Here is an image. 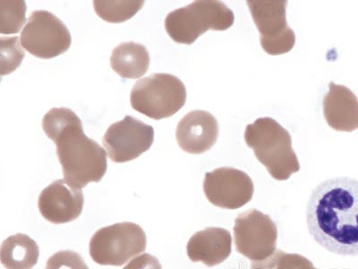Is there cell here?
I'll list each match as a JSON object with an SVG mask.
<instances>
[{"instance_id":"cell-1","label":"cell","mask_w":358,"mask_h":269,"mask_svg":"<svg viewBox=\"0 0 358 269\" xmlns=\"http://www.w3.org/2000/svg\"><path fill=\"white\" fill-rule=\"evenodd\" d=\"M310 235L340 256L358 255V179L337 177L321 182L306 207Z\"/></svg>"},{"instance_id":"cell-2","label":"cell","mask_w":358,"mask_h":269,"mask_svg":"<svg viewBox=\"0 0 358 269\" xmlns=\"http://www.w3.org/2000/svg\"><path fill=\"white\" fill-rule=\"evenodd\" d=\"M43 129L57 145V156L64 179L71 187L100 182L106 174L108 153L96 141L85 136L80 118L70 109L53 108L43 120Z\"/></svg>"},{"instance_id":"cell-3","label":"cell","mask_w":358,"mask_h":269,"mask_svg":"<svg viewBox=\"0 0 358 269\" xmlns=\"http://www.w3.org/2000/svg\"><path fill=\"white\" fill-rule=\"evenodd\" d=\"M246 145L276 181H287L300 165L289 131L271 118H257L245 131Z\"/></svg>"},{"instance_id":"cell-4","label":"cell","mask_w":358,"mask_h":269,"mask_svg":"<svg viewBox=\"0 0 358 269\" xmlns=\"http://www.w3.org/2000/svg\"><path fill=\"white\" fill-rule=\"evenodd\" d=\"M234 21V13L223 2L199 0L169 13L165 28L176 43L191 45L207 31L228 30Z\"/></svg>"},{"instance_id":"cell-5","label":"cell","mask_w":358,"mask_h":269,"mask_svg":"<svg viewBox=\"0 0 358 269\" xmlns=\"http://www.w3.org/2000/svg\"><path fill=\"white\" fill-rule=\"evenodd\" d=\"M134 110L153 120L173 116L187 102L184 83L171 74H153L139 80L130 96Z\"/></svg>"},{"instance_id":"cell-6","label":"cell","mask_w":358,"mask_h":269,"mask_svg":"<svg viewBox=\"0 0 358 269\" xmlns=\"http://www.w3.org/2000/svg\"><path fill=\"white\" fill-rule=\"evenodd\" d=\"M147 237L138 224L122 222L98 230L89 244L90 256L99 265L120 267L145 252Z\"/></svg>"},{"instance_id":"cell-7","label":"cell","mask_w":358,"mask_h":269,"mask_svg":"<svg viewBox=\"0 0 358 269\" xmlns=\"http://www.w3.org/2000/svg\"><path fill=\"white\" fill-rule=\"evenodd\" d=\"M248 6L265 53L281 55L292 50L296 34L287 22L286 0H249Z\"/></svg>"},{"instance_id":"cell-8","label":"cell","mask_w":358,"mask_h":269,"mask_svg":"<svg viewBox=\"0 0 358 269\" xmlns=\"http://www.w3.org/2000/svg\"><path fill=\"white\" fill-rule=\"evenodd\" d=\"M71 34L56 15L45 11L31 13L21 33L22 47L40 59L49 60L69 50Z\"/></svg>"},{"instance_id":"cell-9","label":"cell","mask_w":358,"mask_h":269,"mask_svg":"<svg viewBox=\"0 0 358 269\" xmlns=\"http://www.w3.org/2000/svg\"><path fill=\"white\" fill-rule=\"evenodd\" d=\"M234 242L236 251L252 262H262L276 251L277 224L267 214L249 209L235 220Z\"/></svg>"},{"instance_id":"cell-10","label":"cell","mask_w":358,"mask_h":269,"mask_svg":"<svg viewBox=\"0 0 358 269\" xmlns=\"http://www.w3.org/2000/svg\"><path fill=\"white\" fill-rule=\"evenodd\" d=\"M155 140V130L132 116L112 124L103 137V146L111 161L127 163L148 151Z\"/></svg>"},{"instance_id":"cell-11","label":"cell","mask_w":358,"mask_h":269,"mask_svg":"<svg viewBox=\"0 0 358 269\" xmlns=\"http://www.w3.org/2000/svg\"><path fill=\"white\" fill-rule=\"evenodd\" d=\"M203 191L208 201L224 209H238L254 196L255 186L250 176L241 170L222 167L207 172Z\"/></svg>"},{"instance_id":"cell-12","label":"cell","mask_w":358,"mask_h":269,"mask_svg":"<svg viewBox=\"0 0 358 269\" xmlns=\"http://www.w3.org/2000/svg\"><path fill=\"white\" fill-rule=\"evenodd\" d=\"M84 193L71 187L65 179H57L40 194L38 207L44 219L54 224L73 222L84 208Z\"/></svg>"},{"instance_id":"cell-13","label":"cell","mask_w":358,"mask_h":269,"mask_svg":"<svg viewBox=\"0 0 358 269\" xmlns=\"http://www.w3.org/2000/svg\"><path fill=\"white\" fill-rule=\"evenodd\" d=\"M218 137V121L206 111H193L185 115L176 132L178 146L191 155L209 151L215 145Z\"/></svg>"},{"instance_id":"cell-14","label":"cell","mask_w":358,"mask_h":269,"mask_svg":"<svg viewBox=\"0 0 358 269\" xmlns=\"http://www.w3.org/2000/svg\"><path fill=\"white\" fill-rule=\"evenodd\" d=\"M232 237L228 230L208 227L191 237L187 245L188 258L212 268L225 261L231 254Z\"/></svg>"},{"instance_id":"cell-15","label":"cell","mask_w":358,"mask_h":269,"mask_svg":"<svg viewBox=\"0 0 358 269\" xmlns=\"http://www.w3.org/2000/svg\"><path fill=\"white\" fill-rule=\"evenodd\" d=\"M324 98V114L329 126L341 132L358 129V99L350 88L331 82Z\"/></svg>"},{"instance_id":"cell-16","label":"cell","mask_w":358,"mask_h":269,"mask_svg":"<svg viewBox=\"0 0 358 269\" xmlns=\"http://www.w3.org/2000/svg\"><path fill=\"white\" fill-rule=\"evenodd\" d=\"M112 69L121 78L136 79L142 78L148 71L150 55L145 45L123 43L112 51Z\"/></svg>"},{"instance_id":"cell-17","label":"cell","mask_w":358,"mask_h":269,"mask_svg":"<svg viewBox=\"0 0 358 269\" xmlns=\"http://www.w3.org/2000/svg\"><path fill=\"white\" fill-rule=\"evenodd\" d=\"M39 257V245L24 233L8 237L0 249V261L6 269H33Z\"/></svg>"},{"instance_id":"cell-18","label":"cell","mask_w":358,"mask_h":269,"mask_svg":"<svg viewBox=\"0 0 358 269\" xmlns=\"http://www.w3.org/2000/svg\"><path fill=\"white\" fill-rule=\"evenodd\" d=\"M145 5V1H110V0H96L94 1L95 12L104 21L118 24L132 18L136 13L141 11Z\"/></svg>"},{"instance_id":"cell-19","label":"cell","mask_w":358,"mask_h":269,"mask_svg":"<svg viewBox=\"0 0 358 269\" xmlns=\"http://www.w3.org/2000/svg\"><path fill=\"white\" fill-rule=\"evenodd\" d=\"M27 4L22 0H1L0 1V33L18 34L24 27Z\"/></svg>"},{"instance_id":"cell-20","label":"cell","mask_w":358,"mask_h":269,"mask_svg":"<svg viewBox=\"0 0 358 269\" xmlns=\"http://www.w3.org/2000/svg\"><path fill=\"white\" fill-rule=\"evenodd\" d=\"M18 36L0 38V75H9L17 69L24 59L25 53Z\"/></svg>"},{"instance_id":"cell-21","label":"cell","mask_w":358,"mask_h":269,"mask_svg":"<svg viewBox=\"0 0 358 269\" xmlns=\"http://www.w3.org/2000/svg\"><path fill=\"white\" fill-rule=\"evenodd\" d=\"M255 263L268 269H300L313 265L311 261L301 255L289 254L282 251H276L270 258Z\"/></svg>"},{"instance_id":"cell-22","label":"cell","mask_w":358,"mask_h":269,"mask_svg":"<svg viewBox=\"0 0 358 269\" xmlns=\"http://www.w3.org/2000/svg\"><path fill=\"white\" fill-rule=\"evenodd\" d=\"M45 269H90L81 254L73 251H60L48 259Z\"/></svg>"},{"instance_id":"cell-23","label":"cell","mask_w":358,"mask_h":269,"mask_svg":"<svg viewBox=\"0 0 358 269\" xmlns=\"http://www.w3.org/2000/svg\"><path fill=\"white\" fill-rule=\"evenodd\" d=\"M123 269H162L158 258L149 253L137 256Z\"/></svg>"},{"instance_id":"cell-24","label":"cell","mask_w":358,"mask_h":269,"mask_svg":"<svg viewBox=\"0 0 358 269\" xmlns=\"http://www.w3.org/2000/svg\"><path fill=\"white\" fill-rule=\"evenodd\" d=\"M251 269H268V268L262 267V265L255 263V262H252Z\"/></svg>"},{"instance_id":"cell-25","label":"cell","mask_w":358,"mask_h":269,"mask_svg":"<svg viewBox=\"0 0 358 269\" xmlns=\"http://www.w3.org/2000/svg\"><path fill=\"white\" fill-rule=\"evenodd\" d=\"M300 269H318V268L313 267V265H308V267H303Z\"/></svg>"}]
</instances>
